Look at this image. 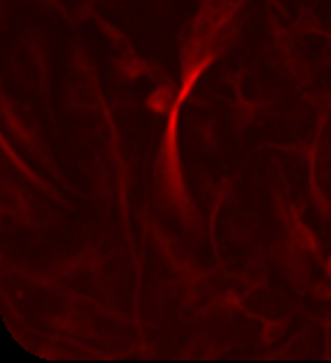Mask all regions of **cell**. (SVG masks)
<instances>
[{
	"instance_id": "obj_3",
	"label": "cell",
	"mask_w": 331,
	"mask_h": 363,
	"mask_svg": "<svg viewBox=\"0 0 331 363\" xmlns=\"http://www.w3.org/2000/svg\"><path fill=\"white\" fill-rule=\"evenodd\" d=\"M14 72L28 90L37 92L44 101H49V60L40 40L28 37L14 53Z\"/></svg>"
},
{
	"instance_id": "obj_1",
	"label": "cell",
	"mask_w": 331,
	"mask_h": 363,
	"mask_svg": "<svg viewBox=\"0 0 331 363\" xmlns=\"http://www.w3.org/2000/svg\"><path fill=\"white\" fill-rule=\"evenodd\" d=\"M62 212L37 189L14 177L9 170H3V194H0V216L5 228L44 237L53 228L62 223Z\"/></svg>"
},
{
	"instance_id": "obj_2",
	"label": "cell",
	"mask_w": 331,
	"mask_h": 363,
	"mask_svg": "<svg viewBox=\"0 0 331 363\" xmlns=\"http://www.w3.org/2000/svg\"><path fill=\"white\" fill-rule=\"evenodd\" d=\"M5 129H7V133H14L16 143L26 150L28 159L40 166L42 173L49 175L64 194L79 198V200H88V194H85L81 186L74 184V182L64 175V170L60 168L58 161H55L49 143H46V138L40 131V124H37L33 118V113L23 106H18V104H14L7 94H5Z\"/></svg>"
}]
</instances>
